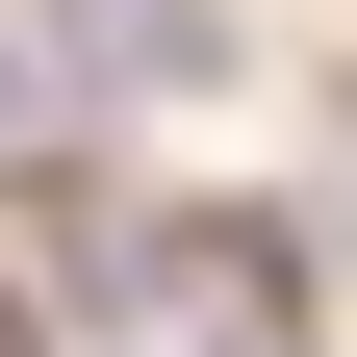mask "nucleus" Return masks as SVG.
<instances>
[{"label":"nucleus","instance_id":"1","mask_svg":"<svg viewBox=\"0 0 357 357\" xmlns=\"http://www.w3.org/2000/svg\"><path fill=\"white\" fill-rule=\"evenodd\" d=\"M26 77H77V102H230L255 26L230 0H26Z\"/></svg>","mask_w":357,"mask_h":357},{"label":"nucleus","instance_id":"2","mask_svg":"<svg viewBox=\"0 0 357 357\" xmlns=\"http://www.w3.org/2000/svg\"><path fill=\"white\" fill-rule=\"evenodd\" d=\"M178 357H306V332H281V306H230V332H178Z\"/></svg>","mask_w":357,"mask_h":357},{"label":"nucleus","instance_id":"3","mask_svg":"<svg viewBox=\"0 0 357 357\" xmlns=\"http://www.w3.org/2000/svg\"><path fill=\"white\" fill-rule=\"evenodd\" d=\"M0 357H52V306H26V281H0Z\"/></svg>","mask_w":357,"mask_h":357}]
</instances>
